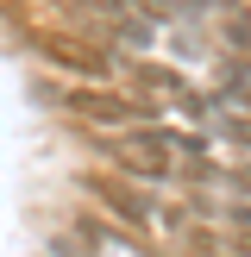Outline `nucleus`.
<instances>
[{
    "label": "nucleus",
    "mask_w": 251,
    "mask_h": 257,
    "mask_svg": "<svg viewBox=\"0 0 251 257\" xmlns=\"http://www.w3.org/2000/svg\"><path fill=\"white\" fill-rule=\"evenodd\" d=\"M50 245H57V257H94V245H88L82 232H75V238H50Z\"/></svg>",
    "instance_id": "10"
},
{
    "label": "nucleus",
    "mask_w": 251,
    "mask_h": 257,
    "mask_svg": "<svg viewBox=\"0 0 251 257\" xmlns=\"http://www.w3.org/2000/svg\"><path fill=\"white\" fill-rule=\"evenodd\" d=\"M207 138H220V145H232V151H245V157H251V113H213V119H207Z\"/></svg>",
    "instance_id": "4"
},
{
    "label": "nucleus",
    "mask_w": 251,
    "mask_h": 257,
    "mask_svg": "<svg viewBox=\"0 0 251 257\" xmlns=\"http://www.w3.org/2000/svg\"><path fill=\"white\" fill-rule=\"evenodd\" d=\"M220 188H226V195H251V163H232V170H220Z\"/></svg>",
    "instance_id": "9"
},
{
    "label": "nucleus",
    "mask_w": 251,
    "mask_h": 257,
    "mask_svg": "<svg viewBox=\"0 0 251 257\" xmlns=\"http://www.w3.org/2000/svg\"><path fill=\"white\" fill-rule=\"evenodd\" d=\"M126 75H132L138 88H151V94H170V100H176V94H182V88H188V82H182V75H176V69H157V63H138V57L126 63Z\"/></svg>",
    "instance_id": "5"
},
{
    "label": "nucleus",
    "mask_w": 251,
    "mask_h": 257,
    "mask_svg": "<svg viewBox=\"0 0 251 257\" xmlns=\"http://www.w3.org/2000/svg\"><path fill=\"white\" fill-rule=\"evenodd\" d=\"M100 201H107V207L119 213L126 226H157V201H151V195H138V188H126V182L100 188Z\"/></svg>",
    "instance_id": "3"
},
{
    "label": "nucleus",
    "mask_w": 251,
    "mask_h": 257,
    "mask_svg": "<svg viewBox=\"0 0 251 257\" xmlns=\"http://www.w3.org/2000/svg\"><path fill=\"white\" fill-rule=\"evenodd\" d=\"M100 151H107V157H113V170H119V176H132V182H170V157H151V151H132L126 138H107Z\"/></svg>",
    "instance_id": "2"
},
{
    "label": "nucleus",
    "mask_w": 251,
    "mask_h": 257,
    "mask_svg": "<svg viewBox=\"0 0 251 257\" xmlns=\"http://www.w3.org/2000/svg\"><path fill=\"white\" fill-rule=\"evenodd\" d=\"M220 257H251V232H226V251Z\"/></svg>",
    "instance_id": "11"
},
{
    "label": "nucleus",
    "mask_w": 251,
    "mask_h": 257,
    "mask_svg": "<svg viewBox=\"0 0 251 257\" xmlns=\"http://www.w3.org/2000/svg\"><path fill=\"white\" fill-rule=\"evenodd\" d=\"M44 50H50L57 63H69V69H88V75H107V69H113V63L100 57V50H75L69 38H44Z\"/></svg>",
    "instance_id": "6"
},
{
    "label": "nucleus",
    "mask_w": 251,
    "mask_h": 257,
    "mask_svg": "<svg viewBox=\"0 0 251 257\" xmlns=\"http://www.w3.org/2000/svg\"><path fill=\"white\" fill-rule=\"evenodd\" d=\"M220 88H245V94H251V50L220 57Z\"/></svg>",
    "instance_id": "8"
},
{
    "label": "nucleus",
    "mask_w": 251,
    "mask_h": 257,
    "mask_svg": "<svg viewBox=\"0 0 251 257\" xmlns=\"http://www.w3.org/2000/svg\"><path fill=\"white\" fill-rule=\"evenodd\" d=\"M63 107L82 113V119H94V125H151V107H145V100L107 94V88H69Z\"/></svg>",
    "instance_id": "1"
},
{
    "label": "nucleus",
    "mask_w": 251,
    "mask_h": 257,
    "mask_svg": "<svg viewBox=\"0 0 251 257\" xmlns=\"http://www.w3.org/2000/svg\"><path fill=\"white\" fill-rule=\"evenodd\" d=\"M220 38H226V57L251 50V0H245V7H226V13H220Z\"/></svg>",
    "instance_id": "7"
}]
</instances>
